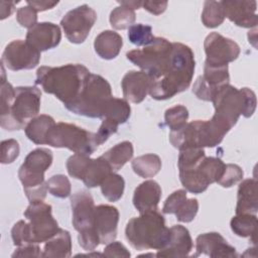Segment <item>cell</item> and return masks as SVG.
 Segmentation results:
<instances>
[{"label":"cell","instance_id":"obj_1","mask_svg":"<svg viewBox=\"0 0 258 258\" xmlns=\"http://www.w3.org/2000/svg\"><path fill=\"white\" fill-rule=\"evenodd\" d=\"M195 55L189 46L172 42L170 59L163 73L151 80L149 95L155 100H167L186 90L195 73Z\"/></svg>","mask_w":258,"mask_h":258},{"label":"cell","instance_id":"obj_2","mask_svg":"<svg viewBox=\"0 0 258 258\" xmlns=\"http://www.w3.org/2000/svg\"><path fill=\"white\" fill-rule=\"evenodd\" d=\"M90 74V71L80 63L44 66L37 70L35 84L41 86L45 93L54 95L67 108L79 98Z\"/></svg>","mask_w":258,"mask_h":258},{"label":"cell","instance_id":"obj_3","mask_svg":"<svg viewBox=\"0 0 258 258\" xmlns=\"http://www.w3.org/2000/svg\"><path fill=\"white\" fill-rule=\"evenodd\" d=\"M125 235L130 245L136 250H161L169 239V229L163 216L157 210H151L132 218L127 223Z\"/></svg>","mask_w":258,"mask_h":258},{"label":"cell","instance_id":"obj_4","mask_svg":"<svg viewBox=\"0 0 258 258\" xmlns=\"http://www.w3.org/2000/svg\"><path fill=\"white\" fill-rule=\"evenodd\" d=\"M215 107L214 116L226 123L231 129L239 117H251L256 109V95L249 88L237 89L230 84L220 87L212 101Z\"/></svg>","mask_w":258,"mask_h":258},{"label":"cell","instance_id":"obj_5","mask_svg":"<svg viewBox=\"0 0 258 258\" xmlns=\"http://www.w3.org/2000/svg\"><path fill=\"white\" fill-rule=\"evenodd\" d=\"M230 130L226 123L213 116L211 120H196L179 130L171 131L169 141L179 150L185 147H215Z\"/></svg>","mask_w":258,"mask_h":258},{"label":"cell","instance_id":"obj_6","mask_svg":"<svg viewBox=\"0 0 258 258\" xmlns=\"http://www.w3.org/2000/svg\"><path fill=\"white\" fill-rule=\"evenodd\" d=\"M41 92L36 87L15 88V96L9 105L0 108V125L8 131L20 130L37 116Z\"/></svg>","mask_w":258,"mask_h":258},{"label":"cell","instance_id":"obj_7","mask_svg":"<svg viewBox=\"0 0 258 258\" xmlns=\"http://www.w3.org/2000/svg\"><path fill=\"white\" fill-rule=\"evenodd\" d=\"M52 163V152L47 148L30 151L18 170V177L30 203L43 201L47 192L44 172Z\"/></svg>","mask_w":258,"mask_h":258},{"label":"cell","instance_id":"obj_8","mask_svg":"<svg viewBox=\"0 0 258 258\" xmlns=\"http://www.w3.org/2000/svg\"><path fill=\"white\" fill-rule=\"evenodd\" d=\"M112 97L109 82L99 75L90 74L81 95L67 109L77 115L102 119Z\"/></svg>","mask_w":258,"mask_h":258},{"label":"cell","instance_id":"obj_9","mask_svg":"<svg viewBox=\"0 0 258 258\" xmlns=\"http://www.w3.org/2000/svg\"><path fill=\"white\" fill-rule=\"evenodd\" d=\"M73 213V225L79 232L78 241L86 251H93L100 244L98 235L94 230L95 204L91 194L87 190H80L71 198Z\"/></svg>","mask_w":258,"mask_h":258},{"label":"cell","instance_id":"obj_10","mask_svg":"<svg viewBox=\"0 0 258 258\" xmlns=\"http://www.w3.org/2000/svg\"><path fill=\"white\" fill-rule=\"evenodd\" d=\"M46 144L56 148H68L75 153L91 155L98 148L96 133L75 124L58 122L49 131Z\"/></svg>","mask_w":258,"mask_h":258},{"label":"cell","instance_id":"obj_11","mask_svg":"<svg viewBox=\"0 0 258 258\" xmlns=\"http://www.w3.org/2000/svg\"><path fill=\"white\" fill-rule=\"evenodd\" d=\"M172 52V43L163 37L154 40L142 49H133L126 53L127 58L145 72L150 80L159 77L165 70Z\"/></svg>","mask_w":258,"mask_h":258},{"label":"cell","instance_id":"obj_12","mask_svg":"<svg viewBox=\"0 0 258 258\" xmlns=\"http://www.w3.org/2000/svg\"><path fill=\"white\" fill-rule=\"evenodd\" d=\"M225 163L217 157H205L195 168L179 171V179L185 190L202 194L222 176Z\"/></svg>","mask_w":258,"mask_h":258},{"label":"cell","instance_id":"obj_13","mask_svg":"<svg viewBox=\"0 0 258 258\" xmlns=\"http://www.w3.org/2000/svg\"><path fill=\"white\" fill-rule=\"evenodd\" d=\"M24 217L29 222L31 240L34 244L46 242L59 230L57 222L51 215V206L43 201L30 203L24 212Z\"/></svg>","mask_w":258,"mask_h":258},{"label":"cell","instance_id":"obj_14","mask_svg":"<svg viewBox=\"0 0 258 258\" xmlns=\"http://www.w3.org/2000/svg\"><path fill=\"white\" fill-rule=\"evenodd\" d=\"M97 20L96 11L87 4L70 10L60 20V26L72 43H83Z\"/></svg>","mask_w":258,"mask_h":258},{"label":"cell","instance_id":"obj_15","mask_svg":"<svg viewBox=\"0 0 258 258\" xmlns=\"http://www.w3.org/2000/svg\"><path fill=\"white\" fill-rule=\"evenodd\" d=\"M40 60V51L26 40H13L3 51L1 63L10 71L31 70Z\"/></svg>","mask_w":258,"mask_h":258},{"label":"cell","instance_id":"obj_16","mask_svg":"<svg viewBox=\"0 0 258 258\" xmlns=\"http://www.w3.org/2000/svg\"><path fill=\"white\" fill-rule=\"evenodd\" d=\"M204 48L207 55L205 62L211 64L226 66L237 59L240 54V46L218 32H212L206 37Z\"/></svg>","mask_w":258,"mask_h":258},{"label":"cell","instance_id":"obj_17","mask_svg":"<svg viewBox=\"0 0 258 258\" xmlns=\"http://www.w3.org/2000/svg\"><path fill=\"white\" fill-rule=\"evenodd\" d=\"M229 81L228 64L217 66L205 62L204 75L200 76L195 82L192 93L203 101H212L217 90L229 84Z\"/></svg>","mask_w":258,"mask_h":258},{"label":"cell","instance_id":"obj_18","mask_svg":"<svg viewBox=\"0 0 258 258\" xmlns=\"http://www.w3.org/2000/svg\"><path fill=\"white\" fill-rule=\"evenodd\" d=\"M119 211L109 205H100L95 208L94 230L99 237L100 244H109L117 236Z\"/></svg>","mask_w":258,"mask_h":258},{"label":"cell","instance_id":"obj_19","mask_svg":"<svg viewBox=\"0 0 258 258\" xmlns=\"http://www.w3.org/2000/svg\"><path fill=\"white\" fill-rule=\"evenodd\" d=\"M224 8L225 17L234 22L237 26L244 28L256 27L258 16L256 14V1L226 0L221 1Z\"/></svg>","mask_w":258,"mask_h":258},{"label":"cell","instance_id":"obj_20","mask_svg":"<svg viewBox=\"0 0 258 258\" xmlns=\"http://www.w3.org/2000/svg\"><path fill=\"white\" fill-rule=\"evenodd\" d=\"M61 39L59 26L51 22H39L28 29L26 41L39 51L56 47Z\"/></svg>","mask_w":258,"mask_h":258},{"label":"cell","instance_id":"obj_21","mask_svg":"<svg viewBox=\"0 0 258 258\" xmlns=\"http://www.w3.org/2000/svg\"><path fill=\"white\" fill-rule=\"evenodd\" d=\"M197 255L205 254L210 257H237L236 249L229 245L225 238L216 232L205 233L196 240Z\"/></svg>","mask_w":258,"mask_h":258},{"label":"cell","instance_id":"obj_22","mask_svg":"<svg viewBox=\"0 0 258 258\" xmlns=\"http://www.w3.org/2000/svg\"><path fill=\"white\" fill-rule=\"evenodd\" d=\"M151 80L143 71H130L122 79L121 86L126 101L134 104L141 103L149 93Z\"/></svg>","mask_w":258,"mask_h":258},{"label":"cell","instance_id":"obj_23","mask_svg":"<svg viewBox=\"0 0 258 258\" xmlns=\"http://www.w3.org/2000/svg\"><path fill=\"white\" fill-rule=\"evenodd\" d=\"M192 249V240L188 230L175 225L169 229V239L166 246L158 250L156 257H185Z\"/></svg>","mask_w":258,"mask_h":258},{"label":"cell","instance_id":"obj_24","mask_svg":"<svg viewBox=\"0 0 258 258\" xmlns=\"http://www.w3.org/2000/svg\"><path fill=\"white\" fill-rule=\"evenodd\" d=\"M161 198V187L155 180H145L134 190L133 205L142 214L147 211L157 210Z\"/></svg>","mask_w":258,"mask_h":258},{"label":"cell","instance_id":"obj_25","mask_svg":"<svg viewBox=\"0 0 258 258\" xmlns=\"http://www.w3.org/2000/svg\"><path fill=\"white\" fill-rule=\"evenodd\" d=\"M258 211L257 179L243 180L238 188L236 214H256Z\"/></svg>","mask_w":258,"mask_h":258},{"label":"cell","instance_id":"obj_26","mask_svg":"<svg viewBox=\"0 0 258 258\" xmlns=\"http://www.w3.org/2000/svg\"><path fill=\"white\" fill-rule=\"evenodd\" d=\"M123 45L121 35L113 30L102 31L94 41V48L96 53L103 59L115 58Z\"/></svg>","mask_w":258,"mask_h":258},{"label":"cell","instance_id":"obj_27","mask_svg":"<svg viewBox=\"0 0 258 258\" xmlns=\"http://www.w3.org/2000/svg\"><path fill=\"white\" fill-rule=\"evenodd\" d=\"M72 255V239L69 231L59 229L57 233L47 240L43 247L41 257L66 258Z\"/></svg>","mask_w":258,"mask_h":258},{"label":"cell","instance_id":"obj_28","mask_svg":"<svg viewBox=\"0 0 258 258\" xmlns=\"http://www.w3.org/2000/svg\"><path fill=\"white\" fill-rule=\"evenodd\" d=\"M55 125V122L51 116L38 115L31 119L25 126L24 131L27 138L35 144H46V138Z\"/></svg>","mask_w":258,"mask_h":258},{"label":"cell","instance_id":"obj_29","mask_svg":"<svg viewBox=\"0 0 258 258\" xmlns=\"http://www.w3.org/2000/svg\"><path fill=\"white\" fill-rule=\"evenodd\" d=\"M113 172L109 163L102 157L90 159L84 173L82 180L87 187H96L101 185L103 180Z\"/></svg>","mask_w":258,"mask_h":258},{"label":"cell","instance_id":"obj_30","mask_svg":"<svg viewBox=\"0 0 258 258\" xmlns=\"http://www.w3.org/2000/svg\"><path fill=\"white\" fill-rule=\"evenodd\" d=\"M111 166L113 171H117L124 166L133 156V145L130 141H123L101 155Z\"/></svg>","mask_w":258,"mask_h":258},{"label":"cell","instance_id":"obj_31","mask_svg":"<svg viewBox=\"0 0 258 258\" xmlns=\"http://www.w3.org/2000/svg\"><path fill=\"white\" fill-rule=\"evenodd\" d=\"M133 171L141 177L148 178L156 175L161 169V159L153 153L138 156L132 161Z\"/></svg>","mask_w":258,"mask_h":258},{"label":"cell","instance_id":"obj_32","mask_svg":"<svg viewBox=\"0 0 258 258\" xmlns=\"http://www.w3.org/2000/svg\"><path fill=\"white\" fill-rule=\"evenodd\" d=\"M231 229L239 237H251L253 242L256 241V214H236L230 223Z\"/></svg>","mask_w":258,"mask_h":258},{"label":"cell","instance_id":"obj_33","mask_svg":"<svg viewBox=\"0 0 258 258\" xmlns=\"http://www.w3.org/2000/svg\"><path fill=\"white\" fill-rule=\"evenodd\" d=\"M131 115V108L124 99L112 97L109 101L102 119H109L118 125L125 123Z\"/></svg>","mask_w":258,"mask_h":258},{"label":"cell","instance_id":"obj_34","mask_svg":"<svg viewBox=\"0 0 258 258\" xmlns=\"http://www.w3.org/2000/svg\"><path fill=\"white\" fill-rule=\"evenodd\" d=\"M101 191L105 199L109 202L119 201L124 192V178L117 173L111 172L101 183Z\"/></svg>","mask_w":258,"mask_h":258},{"label":"cell","instance_id":"obj_35","mask_svg":"<svg viewBox=\"0 0 258 258\" xmlns=\"http://www.w3.org/2000/svg\"><path fill=\"white\" fill-rule=\"evenodd\" d=\"M225 19L224 8L221 1H206L202 13V22L208 28L218 27Z\"/></svg>","mask_w":258,"mask_h":258},{"label":"cell","instance_id":"obj_36","mask_svg":"<svg viewBox=\"0 0 258 258\" xmlns=\"http://www.w3.org/2000/svg\"><path fill=\"white\" fill-rule=\"evenodd\" d=\"M178 169L179 171L195 168L205 157V150L202 147H185L179 150Z\"/></svg>","mask_w":258,"mask_h":258},{"label":"cell","instance_id":"obj_37","mask_svg":"<svg viewBox=\"0 0 258 258\" xmlns=\"http://www.w3.org/2000/svg\"><path fill=\"white\" fill-rule=\"evenodd\" d=\"M136 14L133 9L120 5L112 10L110 14V23L113 28L122 30L129 28L135 22Z\"/></svg>","mask_w":258,"mask_h":258},{"label":"cell","instance_id":"obj_38","mask_svg":"<svg viewBox=\"0 0 258 258\" xmlns=\"http://www.w3.org/2000/svg\"><path fill=\"white\" fill-rule=\"evenodd\" d=\"M128 38L131 43L137 46H146L154 40L152 27L150 25L137 23L128 28Z\"/></svg>","mask_w":258,"mask_h":258},{"label":"cell","instance_id":"obj_39","mask_svg":"<svg viewBox=\"0 0 258 258\" xmlns=\"http://www.w3.org/2000/svg\"><path fill=\"white\" fill-rule=\"evenodd\" d=\"M165 124L171 131L181 129L188 119V111L182 105H175L165 111Z\"/></svg>","mask_w":258,"mask_h":258},{"label":"cell","instance_id":"obj_40","mask_svg":"<svg viewBox=\"0 0 258 258\" xmlns=\"http://www.w3.org/2000/svg\"><path fill=\"white\" fill-rule=\"evenodd\" d=\"M47 189L53 197L64 199L71 195L72 186L69 178L63 174L52 175L47 181Z\"/></svg>","mask_w":258,"mask_h":258},{"label":"cell","instance_id":"obj_41","mask_svg":"<svg viewBox=\"0 0 258 258\" xmlns=\"http://www.w3.org/2000/svg\"><path fill=\"white\" fill-rule=\"evenodd\" d=\"M90 155L84 153H75L67 161V170L69 174L77 179H82L83 173L90 161Z\"/></svg>","mask_w":258,"mask_h":258},{"label":"cell","instance_id":"obj_42","mask_svg":"<svg viewBox=\"0 0 258 258\" xmlns=\"http://www.w3.org/2000/svg\"><path fill=\"white\" fill-rule=\"evenodd\" d=\"M244 172L237 164H226L224 172L220 179L217 181L223 187H231L242 180Z\"/></svg>","mask_w":258,"mask_h":258},{"label":"cell","instance_id":"obj_43","mask_svg":"<svg viewBox=\"0 0 258 258\" xmlns=\"http://www.w3.org/2000/svg\"><path fill=\"white\" fill-rule=\"evenodd\" d=\"M11 237L13 244L17 247L27 245V244H34L31 240L30 230L28 223L23 220L18 221L11 230Z\"/></svg>","mask_w":258,"mask_h":258},{"label":"cell","instance_id":"obj_44","mask_svg":"<svg viewBox=\"0 0 258 258\" xmlns=\"http://www.w3.org/2000/svg\"><path fill=\"white\" fill-rule=\"evenodd\" d=\"M199 211V202L197 199H186L177 212L174 214L177 221L182 223L191 222Z\"/></svg>","mask_w":258,"mask_h":258},{"label":"cell","instance_id":"obj_45","mask_svg":"<svg viewBox=\"0 0 258 258\" xmlns=\"http://www.w3.org/2000/svg\"><path fill=\"white\" fill-rule=\"evenodd\" d=\"M19 155V144L15 139H7L1 142V163H12Z\"/></svg>","mask_w":258,"mask_h":258},{"label":"cell","instance_id":"obj_46","mask_svg":"<svg viewBox=\"0 0 258 258\" xmlns=\"http://www.w3.org/2000/svg\"><path fill=\"white\" fill-rule=\"evenodd\" d=\"M187 199L185 189H177L173 191L165 201L162 212L164 214H175L182 203Z\"/></svg>","mask_w":258,"mask_h":258},{"label":"cell","instance_id":"obj_47","mask_svg":"<svg viewBox=\"0 0 258 258\" xmlns=\"http://www.w3.org/2000/svg\"><path fill=\"white\" fill-rule=\"evenodd\" d=\"M16 19L22 27L30 29L37 23V11L29 5L21 7L17 10Z\"/></svg>","mask_w":258,"mask_h":258},{"label":"cell","instance_id":"obj_48","mask_svg":"<svg viewBox=\"0 0 258 258\" xmlns=\"http://www.w3.org/2000/svg\"><path fill=\"white\" fill-rule=\"evenodd\" d=\"M118 124L109 120V119H102V124L96 133L97 142L99 145L105 143L109 137L113 134H115L118 130Z\"/></svg>","mask_w":258,"mask_h":258},{"label":"cell","instance_id":"obj_49","mask_svg":"<svg viewBox=\"0 0 258 258\" xmlns=\"http://www.w3.org/2000/svg\"><path fill=\"white\" fill-rule=\"evenodd\" d=\"M103 255L106 257H130V252L127 248L120 242L112 241L109 243L103 252Z\"/></svg>","mask_w":258,"mask_h":258},{"label":"cell","instance_id":"obj_50","mask_svg":"<svg viewBox=\"0 0 258 258\" xmlns=\"http://www.w3.org/2000/svg\"><path fill=\"white\" fill-rule=\"evenodd\" d=\"M42 253L37 244H27L18 247L12 257H41Z\"/></svg>","mask_w":258,"mask_h":258},{"label":"cell","instance_id":"obj_51","mask_svg":"<svg viewBox=\"0 0 258 258\" xmlns=\"http://www.w3.org/2000/svg\"><path fill=\"white\" fill-rule=\"evenodd\" d=\"M167 1H144L142 6L149 13L154 15H159L163 13L167 7Z\"/></svg>","mask_w":258,"mask_h":258},{"label":"cell","instance_id":"obj_52","mask_svg":"<svg viewBox=\"0 0 258 258\" xmlns=\"http://www.w3.org/2000/svg\"><path fill=\"white\" fill-rule=\"evenodd\" d=\"M27 4L32 7L37 12L39 11H45L47 9L53 8L55 5L58 4V1H47V0H32L27 1Z\"/></svg>","mask_w":258,"mask_h":258},{"label":"cell","instance_id":"obj_53","mask_svg":"<svg viewBox=\"0 0 258 258\" xmlns=\"http://www.w3.org/2000/svg\"><path fill=\"white\" fill-rule=\"evenodd\" d=\"M14 2H7V1H1L0 5H1V20L5 19L6 17L10 16L11 13L14 10Z\"/></svg>","mask_w":258,"mask_h":258},{"label":"cell","instance_id":"obj_54","mask_svg":"<svg viewBox=\"0 0 258 258\" xmlns=\"http://www.w3.org/2000/svg\"><path fill=\"white\" fill-rule=\"evenodd\" d=\"M118 3L120 5H123V6H126V7H129L131 9H138L142 6L143 2L142 1H118Z\"/></svg>","mask_w":258,"mask_h":258},{"label":"cell","instance_id":"obj_55","mask_svg":"<svg viewBox=\"0 0 258 258\" xmlns=\"http://www.w3.org/2000/svg\"><path fill=\"white\" fill-rule=\"evenodd\" d=\"M256 32H257V29H256V27H254V30H252V34H253V36L248 35L249 42H251L255 47L257 46V45H256Z\"/></svg>","mask_w":258,"mask_h":258}]
</instances>
